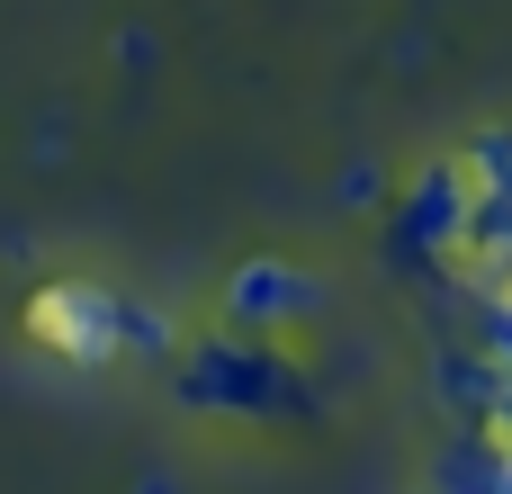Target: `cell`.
Instances as JSON below:
<instances>
[{
  "label": "cell",
  "instance_id": "obj_1",
  "mask_svg": "<svg viewBox=\"0 0 512 494\" xmlns=\"http://www.w3.org/2000/svg\"><path fill=\"white\" fill-rule=\"evenodd\" d=\"M27 333H36L45 351H63V360H117V351H135V342H162V324L135 315V306H117L108 288H45V297L27 306Z\"/></svg>",
  "mask_w": 512,
  "mask_h": 494
}]
</instances>
